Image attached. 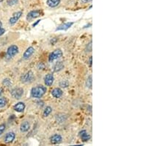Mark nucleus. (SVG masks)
Masks as SVG:
<instances>
[{"mask_svg": "<svg viewBox=\"0 0 165 146\" xmlns=\"http://www.w3.org/2000/svg\"><path fill=\"white\" fill-rule=\"evenodd\" d=\"M47 88L42 85H38L31 89V96L33 98H41L46 95Z\"/></svg>", "mask_w": 165, "mask_h": 146, "instance_id": "f257e3e1", "label": "nucleus"}, {"mask_svg": "<svg viewBox=\"0 0 165 146\" xmlns=\"http://www.w3.org/2000/svg\"><path fill=\"white\" fill-rule=\"evenodd\" d=\"M35 75L32 71H29L21 76V81L24 84H30L35 80Z\"/></svg>", "mask_w": 165, "mask_h": 146, "instance_id": "f03ea898", "label": "nucleus"}, {"mask_svg": "<svg viewBox=\"0 0 165 146\" xmlns=\"http://www.w3.org/2000/svg\"><path fill=\"white\" fill-rule=\"evenodd\" d=\"M62 55H63V53H62V51L60 49H57V50H54L49 55V61L50 63H52L53 61H57V60L62 58Z\"/></svg>", "mask_w": 165, "mask_h": 146, "instance_id": "7ed1b4c3", "label": "nucleus"}, {"mask_svg": "<svg viewBox=\"0 0 165 146\" xmlns=\"http://www.w3.org/2000/svg\"><path fill=\"white\" fill-rule=\"evenodd\" d=\"M10 95L14 99L19 100L21 99V97L24 95V89L22 88L18 87V88H14L11 90Z\"/></svg>", "mask_w": 165, "mask_h": 146, "instance_id": "20e7f679", "label": "nucleus"}, {"mask_svg": "<svg viewBox=\"0 0 165 146\" xmlns=\"http://www.w3.org/2000/svg\"><path fill=\"white\" fill-rule=\"evenodd\" d=\"M18 53V47L17 45H11L8 47L7 50V55L10 58H13Z\"/></svg>", "mask_w": 165, "mask_h": 146, "instance_id": "39448f33", "label": "nucleus"}, {"mask_svg": "<svg viewBox=\"0 0 165 146\" xmlns=\"http://www.w3.org/2000/svg\"><path fill=\"white\" fill-rule=\"evenodd\" d=\"M42 15V10H32L29 13H28L27 16V21H30V20L36 19V18L40 17Z\"/></svg>", "mask_w": 165, "mask_h": 146, "instance_id": "423d86ee", "label": "nucleus"}, {"mask_svg": "<svg viewBox=\"0 0 165 146\" xmlns=\"http://www.w3.org/2000/svg\"><path fill=\"white\" fill-rule=\"evenodd\" d=\"M23 13L21 11H18L16 13H15L13 15L12 17H10V19H9V24L10 25H14L19 19H20V18L22 16Z\"/></svg>", "mask_w": 165, "mask_h": 146, "instance_id": "0eeeda50", "label": "nucleus"}, {"mask_svg": "<svg viewBox=\"0 0 165 146\" xmlns=\"http://www.w3.org/2000/svg\"><path fill=\"white\" fill-rule=\"evenodd\" d=\"M15 138H16V134L14 132H8L5 134V137H4V142L7 144H10V143H13L14 141Z\"/></svg>", "mask_w": 165, "mask_h": 146, "instance_id": "6e6552de", "label": "nucleus"}, {"mask_svg": "<svg viewBox=\"0 0 165 146\" xmlns=\"http://www.w3.org/2000/svg\"><path fill=\"white\" fill-rule=\"evenodd\" d=\"M74 22L73 21H68V22H65V23H62V24L59 25L58 27H57V29H56V31H60V30H68L69 28L72 27L73 25Z\"/></svg>", "mask_w": 165, "mask_h": 146, "instance_id": "1a4fd4ad", "label": "nucleus"}, {"mask_svg": "<svg viewBox=\"0 0 165 146\" xmlns=\"http://www.w3.org/2000/svg\"><path fill=\"white\" fill-rule=\"evenodd\" d=\"M54 77L52 73H49L44 77V84L46 86H51L54 84Z\"/></svg>", "mask_w": 165, "mask_h": 146, "instance_id": "9d476101", "label": "nucleus"}, {"mask_svg": "<svg viewBox=\"0 0 165 146\" xmlns=\"http://www.w3.org/2000/svg\"><path fill=\"white\" fill-rule=\"evenodd\" d=\"M35 50L33 47H29L23 54V58L24 60H28L32 56V55L35 53Z\"/></svg>", "mask_w": 165, "mask_h": 146, "instance_id": "9b49d317", "label": "nucleus"}, {"mask_svg": "<svg viewBox=\"0 0 165 146\" xmlns=\"http://www.w3.org/2000/svg\"><path fill=\"white\" fill-rule=\"evenodd\" d=\"M79 136L81 138V140H82L83 142H87L89 141L91 138V136L90 135V134L86 130H81L80 131L79 133Z\"/></svg>", "mask_w": 165, "mask_h": 146, "instance_id": "f8f14e48", "label": "nucleus"}, {"mask_svg": "<svg viewBox=\"0 0 165 146\" xmlns=\"http://www.w3.org/2000/svg\"><path fill=\"white\" fill-rule=\"evenodd\" d=\"M51 95H52L53 98L58 99V98H60L62 96L63 92H62V90L60 88H54L51 91Z\"/></svg>", "mask_w": 165, "mask_h": 146, "instance_id": "ddd939ff", "label": "nucleus"}, {"mask_svg": "<svg viewBox=\"0 0 165 146\" xmlns=\"http://www.w3.org/2000/svg\"><path fill=\"white\" fill-rule=\"evenodd\" d=\"M62 141V137L60 134H55L52 135L50 138V142H51V144H60L61 142Z\"/></svg>", "mask_w": 165, "mask_h": 146, "instance_id": "4468645a", "label": "nucleus"}, {"mask_svg": "<svg viewBox=\"0 0 165 146\" xmlns=\"http://www.w3.org/2000/svg\"><path fill=\"white\" fill-rule=\"evenodd\" d=\"M64 67H65V66H64V64L62 61H57L53 66L52 70L54 72H59L62 71L64 69Z\"/></svg>", "mask_w": 165, "mask_h": 146, "instance_id": "2eb2a0df", "label": "nucleus"}, {"mask_svg": "<svg viewBox=\"0 0 165 146\" xmlns=\"http://www.w3.org/2000/svg\"><path fill=\"white\" fill-rule=\"evenodd\" d=\"M26 108L25 103H23V102H19L17 103L16 104L14 105L13 106V109L15 111H17V112H23L24 111V109Z\"/></svg>", "mask_w": 165, "mask_h": 146, "instance_id": "dca6fc26", "label": "nucleus"}, {"mask_svg": "<svg viewBox=\"0 0 165 146\" xmlns=\"http://www.w3.org/2000/svg\"><path fill=\"white\" fill-rule=\"evenodd\" d=\"M30 129V123L29 121H24L20 125V131L22 133H26Z\"/></svg>", "mask_w": 165, "mask_h": 146, "instance_id": "f3484780", "label": "nucleus"}, {"mask_svg": "<svg viewBox=\"0 0 165 146\" xmlns=\"http://www.w3.org/2000/svg\"><path fill=\"white\" fill-rule=\"evenodd\" d=\"M61 0H46V5L49 8H54L60 4Z\"/></svg>", "mask_w": 165, "mask_h": 146, "instance_id": "a211bd4d", "label": "nucleus"}, {"mask_svg": "<svg viewBox=\"0 0 165 146\" xmlns=\"http://www.w3.org/2000/svg\"><path fill=\"white\" fill-rule=\"evenodd\" d=\"M51 112H52V108H51V106H46L44 110H43V116L44 117H49V115Z\"/></svg>", "mask_w": 165, "mask_h": 146, "instance_id": "6ab92c4d", "label": "nucleus"}, {"mask_svg": "<svg viewBox=\"0 0 165 146\" xmlns=\"http://www.w3.org/2000/svg\"><path fill=\"white\" fill-rule=\"evenodd\" d=\"M86 86L88 89H92V75H89V77H87V80H86Z\"/></svg>", "mask_w": 165, "mask_h": 146, "instance_id": "aec40b11", "label": "nucleus"}, {"mask_svg": "<svg viewBox=\"0 0 165 146\" xmlns=\"http://www.w3.org/2000/svg\"><path fill=\"white\" fill-rule=\"evenodd\" d=\"M60 86L61 88H67L69 86V82L67 80H62L60 82Z\"/></svg>", "mask_w": 165, "mask_h": 146, "instance_id": "412c9836", "label": "nucleus"}, {"mask_svg": "<svg viewBox=\"0 0 165 146\" xmlns=\"http://www.w3.org/2000/svg\"><path fill=\"white\" fill-rule=\"evenodd\" d=\"M2 84H3L4 86H7V87H10L12 86V82L9 78L4 79Z\"/></svg>", "mask_w": 165, "mask_h": 146, "instance_id": "4be33fe9", "label": "nucleus"}, {"mask_svg": "<svg viewBox=\"0 0 165 146\" xmlns=\"http://www.w3.org/2000/svg\"><path fill=\"white\" fill-rule=\"evenodd\" d=\"M8 103V100L5 98H0V108H3Z\"/></svg>", "mask_w": 165, "mask_h": 146, "instance_id": "5701e85b", "label": "nucleus"}, {"mask_svg": "<svg viewBox=\"0 0 165 146\" xmlns=\"http://www.w3.org/2000/svg\"><path fill=\"white\" fill-rule=\"evenodd\" d=\"M18 2V0H8L7 3L10 6H13V5H16Z\"/></svg>", "mask_w": 165, "mask_h": 146, "instance_id": "b1692460", "label": "nucleus"}, {"mask_svg": "<svg viewBox=\"0 0 165 146\" xmlns=\"http://www.w3.org/2000/svg\"><path fill=\"white\" fill-rule=\"evenodd\" d=\"M5 129H6V125H5V124L3 123L0 125V136L4 133Z\"/></svg>", "mask_w": 165, "mask_h": 146, "instance_id": "393cba45", "label": "nucleus"}, {"mask_svg": "<svg viewBox=\"0 0 165 146\" xmlns=\"http://www.w3.org/2000/svg\"><path fill=\"white\" fill-rule=\"evenodd\" d=\"M5 33V29H4V28L1 27V28H0V36L3 35Z\"/></svg>", "mask_w": 165, "mask_h": 146, "instance_id": "a878e982", "label": "nucleus"}, {"mask_svg": "<svg viewBox=\"0 0 165 146\" xmlns=\"http://www.w3.org/2000/svg\"><path fill=\"white\" fill-rule=\"evenodd\" d=\"M81 1L83 2V3H87V2H90V1H92V0H81Z\"/></svg>", "mask_w": 165, "mask_h": 146, "instance_id": "bb28decb", "label": "nucleus"}, {"mask_svg": "<svg viewBox=\"0 0 165 146\" xmlns=\"http://www.w3.org/2000/svg\"><path fill=\"white\" fill-rule=\"evenodd\" d=\"M92 56H90V66H92Z\"/></svg>", "mask_w": 165, "mask_h": 146, "instance_id": "cd10ccee", "label": "nucleus"}, {"mask_svg": "<svg viewBox=\"0 0 165 146\" xmlns=\"http://www.w3.org/2000/svg\"><path fill=\"white\" fill-rule=\"evenodd\" d=\"M40 20H38V21H36V23H34V24H33V27H35V26H36L37 24H38V23L40 22Z\"/></svg>", "mask_w": 165, "mask_h": 146, "instance_id": "c85d7f7f", "label": "nucleus"}, {"mask_svg": "<svg viewBox=\"0 0 165 146\" xmlns=\"http://www.w3.org/2000/svg\"><path fill=\"white\" fill-rule=\"evenodd\" d=\"M91 25H92V24H87V25L84 26V28H86V27H91Z\"/></svg>", "mask_w": 165, "mask_h": 146, "instance_id": "c756f323", "label": "nucleus"}, {"mask_svg": "<svg viewBox=\"0 0 165 146\" xmlns=\"http://www.w3.org/2000/svg\"><path fill=\"white\" fill-rule=\"evenodd\" d=\"M2 92H3V90H2V89H0V96H1V95L2 94Z\"/></svg>", "mask_w": 165, "mask_h": 146, "instance_id": "7c9ffc66", "label": "nucleus"}, {"mask_svg": "<svg viewBox=\"0 0 165 146\" xmlns=\"http://www.w3.org/2000/svg\"><path fill=\"white\" fill-rule=\"evenodd\" d=\"M2 23L1 22V21H0V28L2 27Z\"/></svg>", "mask_w": 165, "mask_h": 146, "instance_id": "2f4dec72", "label": "nucleus"}, {"mask_svg": "<svg viewBox=\"0 0 165 146\" xmlns=\"http://www.w3.org/2000/svg\"><path fill=\"white\" fill-rule=\"evenodd\" d=\"M3 1H4V0H0V2H3Z\"/></svg>", "mask_w": 165, "mask_h": 146, "instance_id": "473e14b6", "label": "nucleus"}]
</instances>
